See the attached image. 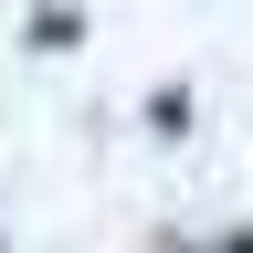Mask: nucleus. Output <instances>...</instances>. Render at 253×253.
<instances>
[{
    "mask_svg": "<svg viewBox=\"0 0 253 253\" xmlns=\"http://www.w3.org/2000/svg\"><path fill=\"white\" fill-rule=\"evenodd\" d=\"M0 253H11V243H0Z\"/></svg>",
    "mask_w": 253,
    "mask_h": 253,
    "instance_id": "obj_1",
    "label": "nucleus"
}]
</instances>
